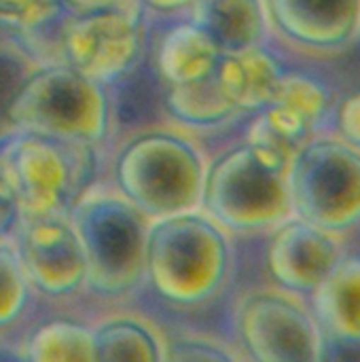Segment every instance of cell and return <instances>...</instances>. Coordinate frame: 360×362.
Returning a JSON list of instances; mask_svg holds the SVG:
<instances>
[{
    "mask_svg": "<svg viewBox=\"0 0 360 362\" xmlns=\"http://www.w3.org/2000/svg\"><path fill=\"white\" fill-rule=\"evenodd\" d=\"M344 255L339 235L291 216L272 229L265 263L282 291L310 297Z\"/></svg>",
    "mask_w": 360,
    "mask_h": 362,
    "instance_id": "cell-6",
    "label": "cell"
},
{
    "mask_svg": "<svg viewBox=\"0 0 360 362\" xmlns=\"http://www.w3.org/2000/svg\"><path fill=\"white\" fill-rule=\"evenodd\" d=\"M30 263L45 278L49 267L51 274L47 278L51 284H72L79 280L81 257L72 242V238L62 229L40 227L30 235Z\"/></svg>",
    "mask_w": 360,
    "mask_h": 362,
    "instance_id": "cell-14",
    "label": "cell"
},
{
    "mask_svg": "<svg viewBox=\"0 0 360 362\" xmlns=\"http://www.w3.org/2000/svg\"><path fill=\"white\" fill-rule=\"evenodd\" d=\"M112 106L117 115V123L123 129L142 127L151 119H155L161 106V89L155 72L140 64L129 72L119 74L117 87L112 93Z\"/></svg>",
    "mask_w": 360,
    "mask_h": 362,
    "instance_id": "cell-13",
    "label": "cell"
},
{
    "mask_svg": "<svg viewBox=\"0 0 360 362\" xmlns=\"http://www.w3.org/2000/svg\"><path fill=\"white\" fill-rule=\"evenodd\" d=\"M159 4H163V6H168V8H178V6H191V2L193 0H157Z\"/></svg>",
    "mask_w": 360,
    "mask_h": 362,
    "instance_id": "cell-18",
    "label": "cell"
},
{
    "mask_svg": "<svg viewBox=\"0 0 360 362\" xmlns=\"http://www.w3.org/2000/svg\"><path fill=\"white\" fill-rule=\"evenodd\" d=\"M320 361H360V339H323V354Z\"/></svg>",
    "mask_w": 360,
    "mask_h": 362,
    "instance_id": "cell-16",
    "label": "cell"
},
{
    "mask_svg": "<svg viewBox=\"0 0 360 362\" xmlns=\"http://www.w3.org/2000/svg\"><path fill=\"white\" fill-rule=\"evenodd\" d=\"M238 335L246 354L263 362H318L325 339L310 303L282 288L242 303Z\"/></svg>",
    "mask_w": 360,
    "mask_h": 362,
    "instance_id": "cell-4",
    "label": "cell"
},
{
    "mask_svg": "<svg viewBox=\"0 0 360 362\" xmlns=\"http://www.w3.org/2000/svg\"><path fill=\"white\" fill-rule=\"evenodd\" d=\"M269 25L314 53H337L360 36V0H265Z\"/></svg>",
    "mask_w": 360,
    "mask_h": 362,
    "instance_id": "cell-7",
    "label": "cell"
},
{
    "mask_svg": "<svg viewBox=\"0 0 360 362\" xmlns=\"http://www.w3.org/2000/svg\"><path fill=\"white\" fill-rule=\"evenodd\" d=\"M168 104L180 121L191 125H219L240 112L214 74L202 81L174 85Z\"/></svg>",
    "mask_w": 360,
    "mask_h": 362,
    "instance_id": "cell-12",
    "label": "cell"
},
{
    "mask_svg": "<svg viewBox=\"0 0 360 362\" xmlns=\"http://www.w3.org/2000/svg\"><path fill=\"white\" fill-rule=\"evenodd\" d=\"M293 214L335 235L360 225V148L337 134L310 138L289 170Z\"/></svg>",
    "mask_w": 360,
    "mask_h": 362,
    "instance_id": "cell-2",
    "label": "cell"
},
{
    "mask_svg": "<svg viewBox=\"0 0 360 362\" xmlns=\"http://www.w3.org/2000/svg\"><path fill=\"white\" fill-rule=\"evenodd\" d=\"M325 337L360 339V255H344L308 297Z\"/></svg>",
    "mask_w": 360,
    "mask_h": 362,
    "instance_id": "cell-10",
    "label": "cell"
},
{
    "mask_svg": "<svg viewBox=\"0 0 360 362\" xmlns=\"http://www.w3.org/2000/svg\"><path fill=\"white\" fill-rule=\"evenodd\" d=\"M286 70L272 49L259 45L240 53H223L214 76L242 115H255L274 100Z\"/></svg>",
    "mask_w": 360,
    "mask_h": 362,
    "instance_id": "cell-8",
    "label": "cell"
},
{
    "mask_svg": "<svg viewBox=\"0 0 360 362\" xmlns=\"http://www.w3.org/2000/svg\"><path fill=\"white\" fill-rule=\"evenodd\" d=\"M231 246L216 221L182 214L163 225L155 242V276L166 297L204 303L227 282Z\"/></svg>",
    "mask_w": 360,
    "mask_h": 362,
    "instance_id": "cell-3",
    "label": "cell"
},
{
    "mask_svg": "<svg viewBox=\"0 0 360 362\" xmlns=\"http://www.w3.org/2000/svg\"><path fill=\"white\" fill-rule=\"evenodd\" d=\"M221 57L223 49L216 40L195 21H189L168 34L159 64L168 81L185 85L214 74Z\"/></svg>",
    "mask_w": 360,
    "mask_h": 362,
    "instance_id": "cell-11",
    "label": "cell"
},
{
    "mask_svg": "<svg viewBox=\"0 0 360 362\" xmlns=\"http://www.w3.org/2000/svg\"><path fill=\"white\" fill-rule=\"evenodd\" d=\"M170 358L176 361H229L233 354L219 344L206 339H187L172 346Z\"/></svg>",
    "mask_w": 360,
    "mask_h": 362,
    "instance_id": "cell-15",
    "label": "cell"
},
{
    "mask_svg": "<svg viewBox=\"0 0 360 362\" xmlns=\"http://www.w3.org/2000/svg\"><path fill=\"white\" fill-rule=\"evenodd\" d=\"M102 227H104V229L95 233V238H100V240H95V242H100V244H104V242L108 240V235H110V233H108V229H106L104 218H102ZM129 227H132V223H129L121 233H119V242H134V238H136V235L129 231ZM115 240H117V238H112V242H115ZM127 252H129V246H127V244H119V250H117L112 244H104V246L98 250V255H100V257H102V255H106V257H110V259H115V261H117L119 257L127 255Z\"/></svg>",
    "mask_w": 360,
    "mask_h": 362,
    "instance_id": "cell-17",
    "label": "cell"
},
{
    "mask_svg": "<svg viewBox=\"0 0 360 362\" xmlns=\"http://www.w3.org/2000/svg\"><path fill=\"white\" fill-rule=\"evenodd\" d=\"M291 161L286 153L244 140L212 163L202 204L223 229L240 233L274 229L295 216Z\"/></svg>",
    "mask_w": 360,
    "mask_h": 362,
    "instance_id": "cell-1",
    "label": "cell"
},
{
    "mask_svg": "<svg viewBox=\"0 0 360 362\" xmlns=\"http://www.w3.org/2000/svg\"><path fill=\"white\" fill-rule=\"evenodd\" d=\"M191 21L204 28L223 53L265 45L269 30L265 0H193Z\"/></svg>",
    "mask_w": 360,
    "mask_h": 362,
    "instance_id": "cell-9",
    "label": "cell"
},
{
    "mask_svg": "<svg viewBox=\"0 0 360 362\" xmlns=\"http://www.w3.org/2000/svg\"><path fill=\"white\" fill-rule=\"evenodd\" d=\"M333 89L320 76L286 70L274 100L252 115L246 140L295 157V153L333 121Z\"/></svg>",
    "mask_w": 360,
    "mask_h": 362,
    "instance_id": "cell-5",
    "label": "cell"
}]
</instances>
